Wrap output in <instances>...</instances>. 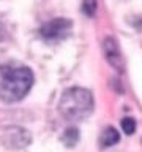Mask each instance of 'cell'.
<instances>
[{
	"instance_id": "6da1fadb",
	"label": "cell",
	"mask_w": 142,
	"mask_h": 152,
	"mask_svg": "<svg viewBox=\"0 0 142 152\" xmlns=\"http://www.w3.org/2000/svg\"><path fill=\"white\" fill-rule=\"evenodd\" d=\"M33 86V73L25 65L5 64L0 66V100L14 103L22 100Z\"/></svg>"
},
{
	"instance_id": "7a4b0ae2",
	"label": "cell",
	"mask_w": 142,
	"mask_h": 152,
	"mask_svg": "<svg viewBox=\"0 0 142 152\" xmlns=\"http://www.w3.org/2000/svg\"><path fill=\"white\" fill-rule=\"evenodd\" d=\"M59 109L68 121H82L93 109L92 92L84 87L66 89L60 97Z\"/></svg>"
},
{
	"instance_id": "3957f363",
	"label": "cell",
	"mask_w": 142,
	"mask_h": 152,
	"mask_svg": "<svg viewBox=\"0 0 142 152\" xmlns=\"http://www.w3.org/2000/svg\"><path fill=\"white\" fill-rule=\"evenodd\" d=\"M71 21L66 18H57L52 21L46 22L44 26L40 28V35L43 40L47 43H59L62 40L70 37L71 33Z\"/></svg>"
},
{
	"instance_id": "277c9868",
	"label": "cell",
	"mask_w": 142,
	"mask_h": 152,
	"mask_svg": "<svg viewBox=\"0 0 142 152\" xmlns=\"http://www.w3.org/2000/svg\"><path fill=\"white\" fill-rule=\"evenodd\" d=\"M103 48H104V54H106V59L109 60V64L115 66L117 70H122V54L117 46L115 38L107 37L103 43Z\"/></svg>"
},
{
	"instance_id": "5b68a950",
	"label": "cell",
	"mask_w": 142,
	"mask_h": 152,
	"mask_svg": "<svg viewBox=\"0 0 142 152\" xmlns=\"http://www.w3.org/2000/svg\"><path fill=\"white\" fill-rule=\"evenodd\" d=\"M5 140L13 141L11 144H9L13 147H22V146H25L30 142V135H28V132H25L21 127H11L8 130V136H5Z\"/></svg>"
},
{
	"instance_id": "8992f818",
	"label": "cell",
	"mask_w": 142,
	"mask_h": 152,
	"mask_svg": "<svg viewBox=\"0 0 142 152\" xmlns=\"http://www.w3.org/2000/svg\"><path fill=\"white\" fill-rule=\"evenodd\" d=\"M120 140V133H118L114 127H106L104 132L99 136V146L101 147H111L114 144H117Z\"/></svg>"
},
{
	"instance_id": "52a82bcc",
	"label": "cell",
	"mask_w": 142,
	"mask_h": 152,
	"mask_svg": "<svg viewBox=\"0 0 142 152\" xmlns=\"http://www.w3.org/2000/svg\"><path fill=\"white\" fill-rule=\"evenodd\" d=\"M78 140H79V130L74 127L66 128L65 133L62 135V141H63V144H66L68 147H73L76 142H78Z\"/></svg>"
},
{
	"instance_id": "ba28073f",
	"label": "cell",
	"mask_w": 142,
	"mask_h": 152,
	"mask_svg": "<svg viewBox=\"0 0 142 152\" xmlns=\"http://www.w3.org/2000/svg\"><path fill=\"white\" fill-rule=\"evenodd\" d=\"M122 128L126 135H133L136 130V121L133 117H123L122 119Z\"/></svg>"
},
{
	"instance_id": "9c48e42d",
	"label": "cell",
	"mask_w": 142,
	"mask_h": 152,
	"mask_svg": "<svg viewBox=\"0 0 142 152\" xmlns=\"http://www.w3.org/2000/svg\"><path fill=\"white\" fill-rule=\"evenodd\" d=\"M82 11L87 14V16H93L95 11H96V2H84L82 3Z\"/></svg>"
}]
</instances>
